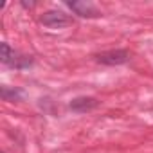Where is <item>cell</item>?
I'll return each mask as SVG.
<instances>
[{
    "instance_id": "cell-1",
    "label": "cell",
    "mask_w": 153,
    "mask_h": 153,
    "mask_svg": "<svg viewBox=\"0 0 153 153\" xmlns=\"http://www.w3.org/2000/svg\"><path fill=\"white\" fill-rule=\"evenodd\" d=\"M40 22L49 27V29H65V27H70L74 24V18L68 16L67 13L63 11H58V9H51V11H45L42 16H40Z\"/></svg>"
},
{
    "instance_id": "cell-2",
    "label": "cell",
    "mask_w": 153,
    "mask_h": 153,
    "mask_svg": "<svg viewBox=\"0 0 153 153\" xmlns=\"http://www.w3.org/2000/svg\"><path fill=\"white\" fill-rule=\"evenodd\" d=\"M130 51L126 49H110V51H103L99 54H96V61L101 65H108V67H117V65H124L130 61Z\"/></svg>"
},
{
    "instance_id": "cell-3",
    "label": "cell",
    "mask_w": 153,
    "mask_h": 153,
    "mask_svg": "<svg viewBox=\"0 0 153 153\" xmlns=\"http://www.w3.org/2000/svg\"><path fill=\"white\" fill-rule=\"evenodd\" d=\"M97 105H99V101L92 96H78L68 103V108L76 114H87V112H92L94 108H97Z\"/></svg>"
},
{
    "instance_id": "cell-4",
    "label": "cell",
    "mask_w": 153,
    "mask_h": 153,
    "mask_svg": "<svg viewBox=\"0 0 153 153\" xmlns=\"http://www.w3.org/2000/svg\"><path fill=\"white\" fill-rule=\"evenodd\" d=\"M67 6L81 18H99V16H103V13L92 2H67Z\"/></svg>"
},
{
    "instance_id": "cell-5",
    "label": "cell",
    "mask_w": 153,
    "mask_h": 153,
    "mask_svg": "<svg viewBox=\"0 0 153 153\" xmlns=\"http://www.w3.org/2000/svg\"><path fill=\"white\" fill-rule=\"evenodd\" d=\"M0 49H2V63L7 65V67H15V61L18 58V52L15 49H11L9 43H6V42H2Z\"/></svg>"
},
{
    "instance_id": "cell-6",
    "label": "cell",
    "mask_w": 153,
    "mask_h": 153,
    "mask_svg": "<svg viewBox=\"0 0 153 153\" xmlns=\"http://www.w3.org/2000/svg\"><path fill=\"white\" fill-rule=\"evenodd\" d=\"M0 94H2V99H4V101H18V99L22 97V90H18V88L9 90L7 87H2Z\"/></svg>"
}]
</instances>
